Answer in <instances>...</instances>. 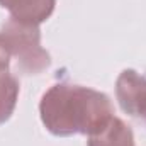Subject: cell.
I'll return each mask as SVG.
<instances>
[{"label": "cell", "instance_id": "cell-1", "mask_svg": "<svg viewBox=\"0 0 146 146\" xmlns=\"http://www.w3.org/2000/svg\"><path fill=\"white\" fill-rule=\"evenodd\" d=\"M39 114L44 127L54 136H88L114 115V107L109 97L99 90L56 83L41 97Z\"/></svg>", "mask_w": 146, "mask_h": 146}, {"label": "cell", "instance_id": "cell-2", "mask_svg": "<svg viewBox=\"0 0 146 146\" xmlns=\"http://www.w3.org/2000/svg\"><path fill=\"white\" fill-rule=\"evenodd\" d=\"M10 60L15 61V70L21 75H39L51 65L49 53L41 46L39 26L10 17L0 29Z\"/></svg>", "mask_w": 146, "mask_h": 146}, {"label": "cell", "instance_id": "cell-3", "mask_svg": "<svg viewBox=\"0 0 146 146\" xmlns=\"http://www.w3.org/2000/svg\"><path fill=\"white\" fill-rule=\"evenodd\" d=\"M115 97L127 115L141 119L146 126V76L124 70L115 82Z\"/></svg>", "mask_w": 146, "mask_h": 146}, {"label": "cell", "instance_id": "cell-4", "mask_svg": "<svg viewBox=\"0 0 146 146\" xmlns=\"http://www.w3.org/2000/svg\"><path fill=\"white\" fill-rule=\"evenodd\" d=\"M54 5L56 0H0V7L7 9L10 17L37 26L51 17Z\"/></svg>", "mask_w": 146, "mask_h": 146}, {"label": "cell", "instance_id": "cell-5", "mask_svg": "<svg viewBox=\"0 0 146 146\" xmlns=\"http://www.w3.org/2000/svg\"><path fill=\"white\" fill-rule=\"evenodd\" d=\"M87 146H134V134L122 119L112 115L102 127L88 134Z\"/></svg>", "mask_w": 146, "mask_h": 146}, {"label": "cell", "instance_id": "cell-6", "mask_svg": "<svg viewBox=\"0 0 146 146\" xmlns=\"http://www.w3.org/2000/svg\"><path fill=\"white\" fill-rule=\"evenodd\" d=\"M19 80L10 73L0 75V124L7 122L17 106Z\"/></svg>", "mask_w": 146, "mask_h": 146}, {"label": "cell", "instance_id": "cell-7", "mask_svg": "<svg viewBox=\"0 0 146 146\" xmlns=\"http://www.w3.org/2000/svg\"><path fill=\"white\" fill-rule=\"evenodd\" d=\"M9 68H10V53H9L3 39L0 36V75L9 73Z\"/></svg>", "mask_w": 146, "mask_h": 146}]
</instances>
